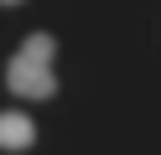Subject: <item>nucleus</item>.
Here are the masks:
<instances>
[{
  "instance_id": "obj_2",
  "label": "nucleus",
  "mask_w": 161,
  "mask_h": 155,
  "mask_svg": "<svg viewBox=\"0 0 161 155\" xmlns=\"http://www.w3.org/2000/svg\"><path fill=\"white\" fill-rule=\"evenodd\" d=\"M36 145V119L21 109H0V150H31Z\"/></svg>"
},
{
  "instance_id": "obj_3",
  "label": "nucleus",
  "mask_w": 161,
  "mask_h": 155,
  "mask_svg": "<svg viewBox=\"0 0 161 155\" xmlns=\"http://www.w3.org/2000/svg\"><path fill=\"white\" fill-rule=\"evenodd\" d=\"M0 5H21V0H0Z\"/></svg>"
},
{
  "instance_id": "obj_1",
  "label": "nucleus",
  "mask_w": 161,
  "mask_h": 155,
  "mask_svg": "<svg viewBox=\"0 0 161 155\" xmlns=\"http://www.w3.org/2000/svg\"><path fill=\"white\" fill-rule=\"evenodd\" d=\"M52 57H57L52 31H31V36H26L21 47L11 52V62H5V93H16V98H31V103L52 98V93H57Z\"/></svg>"
}]
</instances>
